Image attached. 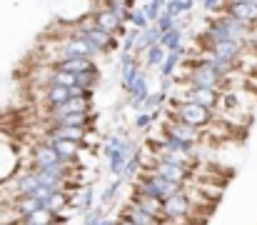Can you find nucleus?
<instances>
[{"mask_svg":"<svg viewBox=\"0 0 257 225\" xmlns=\"http://www.w3.org/2000/svg\"><path fill=\"white\" fill-rule=\"evenodd\" d=\"M50 68H58V70H65V73H85V70H95V60L90 58H63V60H55Z\"/></svg>","mask_w":257,"mask_h":225,"instance_id":"obj_12","label":"nucleus"},{"mask_svg":"<svg viewBox=\"0 0 257 225\" xmlns=\"http://www.w3.org/2000/svg\"><path fill=\"white\" fill-rule=\"evenodd\" d=\"M133 28H138V30H148L153 23L148 20V15H145V8H135L133 13H130V20H127Z\"/></svg>","mask_w":257,"mask_h":225,"instance_id":"obj_26","label":"nucleus"},{"mask_svg":"<svg viewBox=\"0 0 257 225\" xmlns=\"http://www.w3.org/2000/svg\"><path fill=\"white\" fill-rule=\"evenodd\" d=\"M97 83H100V70H97V68L75 75V85H80V88H85V90H95Z\"/></svg>","mask_w":257,"mask_h":225,"instance_id":"obj_25","label":"nucleus"},{"mask_svg":"<svg viewBox=\"0 0 257 225\" xmlns=\"http://www.w3.org/2000/svg\"><path fill=\"white\" fill-rule=\"evenodd\" d=\"M70 98H73V93L68 85H45V90H43V100L48 103V108H58V105L68 103Z\"/></svg>","mask_w":257,"mask_h":225,"instance_id":"obj_13","label":"nucleus"},{"mask_svg":"<svg viewBox=\"0 0 257 225\" xmlns=\"http://www.w3.org/2000/svg\"><path fill=\"white\" fill-rule=\"evenodd\" d=\"M100 220H102V208H95L83 215V225H100Z\"/></svg>","mask_w":257,"mask_h":225,"instance_id":"obj_30","label":"nucleus"},{"mask_svg":"<svg viewBox=\"0 0 257 225\" xmlns=\"http://www.w3.org/2000/svg\"><path fill=\"white\" fill-rule=\"evenodd\" d=\"M185 53H187L185 48H182V50H175V53H168L165 63L160 65V78H175V70L180 68V63H182Z\"/></svg>","mask_w":257,"mask_h":225,"instance_id":"obj_21","label":"nucleus"},{"mask_svg":"<svg viewBox=\"0 0 257 225\" xmlns=\"http://www.w3.org/2000/svg\"><path fill=\"white\" fill-rule=\"evenodd\" d=\"M63 220V213H53V210H48V208H38L33 215H28V218H23V220H18L20 225H55Z\"/></svg>","mask_w":257,"mask_h":225,"instance_id":"obj_15","label":"nucleus"},{"mask_svg":"<svg viewBox=\"0 0 257 225\" xmlns=\"http://www.w3.org/2000/svg\"><path fill=\"white\" fill-rule=\"evenodd\" d=\"M175 3H180V0H175Z\"/></svg>","mask_w":257,"mask_h":225,"instance_id":"obj_36","label":"nucleus"},{"mask_svg":"<svg viewBox=\"0 0 257 225\" xmlns=\"http://www.w3.org/2000/svg\"><path fill=\"white\" fill-rule=\"evenodd\" d=\"M160 133L172 138V140H177V143H182V145H190V148H197V145L207 138L205 130L192 128V125H185V123H180V120H175V118H168V120L163 123Z\"/></svg>","mask_w":257,"mask_h":225,"instance_id":"obj_4","label":"nucleus"},{"mask_svg":"<svg viewBox=\"0 0 257 225\" xmlns=\"http://www.w3.org/2000/svg\"><path fill=\"white\" fill-rule=\"evenodd\" d=\"M120 215H122V218H130L133 223H138V225H163L160 220H155L153 215H148L143 208H138V205H133V203H127V205L120 210Z\"/></svg>","mask_w":257,"mask_h":225,"instance_id":"obj_18","label":"nucleus"},{"mask_svg":"<svg viewBox=\"0 0 257 225\" xmlns=\"http://www.w3.org/2000/svg\"><path fill=\"white\" fill-rule=\"evenodd\" d=\"M145 168L158 173V175H163V178H168L172 183H180V185H187L192 180V170H195V168H187V165H177V163H168V160H155V158Z\"/></svg>","mask_w":257,"mask_h":225,"instance_id":"obj_5","label":"nucleus"},{"mask_svg":"<svg viewBox=\"0 0 257 225\" xmlns=\"http://www.w3.org/2000/svg\"><path fill=\"white\" fill-rule=\"evenodd\" d=\"M0 210H3V193H0Z\"/></svg>","mask_w":257,"mask_h":225,"instance_id":"obj_35","label":"nucleus"},{"mask_svg":"<svg viewBox=\"0 0 257 225\" xmlns=\"http://www.w3.org/2000/svg\"><path fill=\"white\" fill-rule=\"evenodd\" d=\"M222 13L232 15L235 20L255 28L257 25V3H247V0H235V3H225Z\"/></svg>","mask_w":257,"mask_h":225,"instance_id":"obj_8","label":"nucleus"},{"mask_svg":"<svg viewBox=\"0 0 257 225\" xmlns=\"http://www.w3.org/2000/svg\"><path fill=\"white\" fill-rule=\"evenodd\" d=\"M143 8H145V15H148V20H150L153 25H155V23H158V18L165 13V8H163V5H158V3H153V0H150L148 5H143Z\"/></svg>","mask_w":257,"mask_h":225,"instance_id":"obj_28","label":"nucleus"},{"mask_svg":"<svg viewBox=\"0 0 257 225\" xmlns=\"http://www.w3.org/2000/svg\"><path fill=\"white\" fill-rule=\"evenodd\" d=\"M153 123H155L153 113H138V118H135V130H140V133H148V130L153 128Z\"/></svg>","mask_w":257,"mask_h":225,"instance_id":"obj_27","label":"nucleus"},{"mask_svg":"<svg viewBox=\"0 0 257 225\" xmlns=\"http://www.w3.org/2000/svg\"><path fill=\"white\" fill-rule=\"evenodd\" d=\"M97 55H102V53L92 43H87L85 38H68L58 45V60H63V58H90V60H95Z\"/></svg>","mask_w":257,"mask_h":225,"instance_id":"obj_6","label":"nucleus"},{"mask_svg":"<svg viewBox=\"0 0 257 225\" xmlns=\"http://www.w3.org/2000/svg\"><path fill=\"white\" fill-rule=\"evenodd\" d=\"M165 205V223L175 225V223H192L195 215H197V205L195 200L190 198V193L182 188L180 193L170 195L168 200H163Z\"/></svg>","mask_w":257,"mask_h":225,"instance_id":"obj_3","label":"nucleus"},{"mask_svg":"<svg viewBox=\"0 0 257 225\" xmlns=\"http://www.w3.org/2000/svg\"><path fill=\"white\" fill-rule=\"evenodd\" d=\"M160 38H163V33H160L158 25H150L148 30H140L138 43H135V55H145V50H150L153 45H158Z\"/></svg>","mask_w":257,"mask_h":225,"instance_id":"obj_14","label":"nucleus"},{"mask_svg":"<svg viewBox=\"0 0 257 225\" xmlns=\"http://www.w3.org/2000/svg\"><path fill=\"white\" fill-rule=\"evenodd\" d=\"M143 170H145V153H143V148H140L133 158H130V163L125 165L122 180H125V183H135V180L140 178V173H143Z\"/></svg>","mask_w":257,"mask_h":225,"instance_id":"obj_17","label":"nucleus"},{"mask_svg":"<svg viewBox=\"0 0 257 225\" xmlns=\"http://www.w3.org/2000/svg\"><path fill=\"white\" fill-rule=\"evenodd\" d=\"M185 185H180V183H172L168 178H163V175H158V173H153V170H143L140 173V178L133 183V190L135 193H143V195H150V198H158V200H168L170 195L175 193H180Z\"/></svg>","mask_w":257,"mask_h":225,"instance_id":"obj_1","label":"nucleus"},{"mask_svg":"<svg viewBox=\"0 0 257 225\" xmlns=\"http://www.w3.org/2000/svg\"><path fill=\"white\" fill-rule=\"evenodd\" d=\"M185 33H182V28H172L168 33H163V38H160V45L168 50V53H175V50H182L185 45Z\"/></svg>","mask_w":257,"mask_h":225,"instance_id":"obj_19","label":"nucleus"},{"mask_svg":"<svg viewBox=\"0 0 257 225\" xmlns=\"http://www.w3.org/2000/svg\"><path fill=\"white\" fill-rule=\"evenodd\" d=\"M97 205H95V188L92 185H85V190L80 193V200H78V213L80 215H85L90 210H95Z\"/></svg>","mask_w":257,"mask_h":225,"instance_id":"obj_24","label":"nucleus"},{"mask_svg":"<svg viewBox=\"0 0 257 225\" xmlns=\"http://www.w3.org/2000/svg\"><path fill=\"white\" fill-rule=\"evenodd\" d=\"M122 185H125V180H122V178H112L110 183H105V188H102V193H100V208L112 205Z\"/></svg>","mask_w":257,"mask_h":225,"instance_id":"obj_20","label":"nucleus"},{"mask_svg":"<svg viewBox=\"0 0 257 225\" xmlns=\"http://www.w3.org/2000/svg\"><path fill=\"white\" fill-rule=\"evenodd\" d=\"M100 225H117V218H107V215H102Z\"/></svg>","mask_w":257,"mask_h":225,"instance_id":"obj_32","label":"nucleus"},{"mask_svg":"<svg viewBox=\"0 0 257 225\" xmlns=\"http://www.w3.org/2000/svg\"><path fill=\"white\" fill-rule=\"evenodd\" d=\"M92 20H95V25H97L100 30H105V33H110V35H120V33L125 30V20H122L117 13H112L110 8H100V10L92 15Z\"/></svg>","mask_w":257,"mask_h":225,"instance_id":"obj_9","label":"nucleus"},{"mask_svg":"<svg viewBox=\"0 0 257 225\" xmlns=\"http://www.w3.org/2000/svg\"><path fill=\"white\" fill-rule=\"evenodd\" d=\"M38 208H45V205H43L38 198H33V195H20V198H15V200H13V210H15L18 220H23V218L33 215Z\"/></svg>","mask_w":257,"mask_h":225,"instance_id":"obj_16","label":"nucleus"},{"mask_svg":"<svg viewBox=\"0 0 257 225\" xmlns=\"http://www.w3.org/2000/svg\"><path fill=\"white\" fill-rule=\"evenodd\" d=\"M165 58H168V50L158 43V45H153L150 50H145L143 63H145V68H160V65L165 63Z\"/></svg>","mask_w":257,"mask_h":225,"instance_id":"obj_22","label":"nucleus"},{"mask_svg":"<svg viewBox=\"0 0 257 225\" xmlns=\"http://www.w3.org/2000/svg\"><path fill=\"white\" fill-rule=\"evenodd\" d=\"M175 108L170 110V118L185 123V125H192V128H200L207 133V128L215 123V110L205 108V105H197V103H172Z\"/></svg>","mask_w":257,"mask_h":225,"instance_id":"obj_2","label":"nucleus"},{"mask_svg":"<svg viewBox=\"0 0 257 225\" xmlns=\"http://www.w3.org/2000/svg\"><path fill=\"white\" fill-rule=\"evenodd\" d=\"M153 3H158V5H163V8H165V5H168L170 0H153Z\"/></svg>","mask_w":257,"mask_h":225,"instance_id":"obj_34","label":"nucleus"},{"mask_svg":"<svg viewBox=\"0 0 257 225\" xmlns=\"http://www.w3.org/2000/svg\"><path fill=\"white\" fill-rule=\"evenodd\" d=\"M18 225H20V223H18Z\"/></svg>","mask_w":257,"mask_h":225,"instance_id":"obj_37","label":"nucleus"},{"mask_svg":"<svg viewBox=\"0 0 257 225\" xmlns=\"http://www.w3.org/2000/svg\"><path fill=\"white\" fill-rule=\"evenodd\" d=\"M117 225H138V223H133L130 218H122V215H120V218H117Z\"/></svg>","mask_w":257,"mask_h":225,"instance_id":"obj_33","label":"nucleus"},{"mask_svg":"<svg viewBox=\"0 0 257 225\" xmlns=\"http://www.w3.org/2000/svg\"><path fill=\"white\" fill-rule=\"evenodd\" d=\"M220 5H225V0H202V8H205L207 13H212V10H217Z\"/></svg>","mask_w":257,"mask_h":225,"instance_id":"obj_31","label":"nucleus"},{"mask_svg":"<svg viewBox=\"0 0 257 225\" xmlns=\"http://www.w3.org/2000/svg\"><path fill=\"white\" fill-rule=\"evenodd\" d=\"M130 203H133V205H138V208H143L148 215H153L155 220H160V223L165 225V205H163V200H158V198H150V195H143V193H135V190H133Z\"/></svg>","mask_w":257,"mask_h":225,"instance_id":"obj_10","label":"nucleus"},{"mask_svg":"<svg viewBox=\"0 0 257 225\" xmlns=\"http://www.w3.org/2000/svg\"><path fill=\"white\" fill-rule=\"evenodd\" d=\"M48 143H53V148L55 153L60 155V160L65 163V165H75L78 160H80V143H73V140H48Z\"/></svg>","mask_w":257,"mask_h":225,"instance_id":"obj_11","label":"nucleus"},{"mask_svg":"<svg viewBox=\"0 0 257 225\" xmlns=\"http://www.w3.org/2000/svg\"><path fill=\"white\" fill-rule=\"evenodd\" d=\"M63 163L60 155L55 153L53 143L48 140H38L33 148H30V165L28 168H50V165H58Z\"/></svg>","mask_w":257,"mask_h":225,"instance_id":"obj_7","label":"nucleus"},{"mask_svg":"<svg viewBox=\"0 0 257 225\" xmlns=\"http://www.w3.org/2000/svg\"><path fill=\"white\" fill-rule=\"evenodd\" d=\"M158 28H160V33H168V30H172L175 25H177V18H172L170 13H163L160 18H158V23H155Z\"/></svg>","mask_w":257,"mask_h":225,"instance_id":"obj_29","label":"nucleus"},{"mask_svg":"<svg viewBox=\"0 0 257 225\" xmlns=\"http://www.w3.org/2000/svg\"><path fill=\"white\" fill-rule=\"evenodd\" d=\"M68 205H70V195H68V190H55V193L45 200V208L53 210V213H63Z\"/></svg>","mask_w":257,"mask_h":225,"instance_id":"obj_23","label":"nucleus"}]
</instances>
